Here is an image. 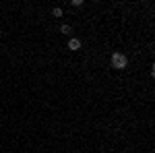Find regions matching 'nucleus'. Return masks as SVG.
Wrapping results in <instances>:
<instances>
[{
    "label": "nucleus",
    "mask_w": 155,
    "mask_h": 153,
    "mask_svg": "<svg viewBox=\"0 0 155 153\" xmlns=\"http://www.w3.org/2000/svg\"><path fill=\"white\" fill-rule=\"evenodd\" d=\"M112 66H114L116 71L126 68V66H128V58H126V54H122V52H114V54H112Z\"/></svg>",
    "instance_id": "nucleus-1"
},
{
    "label": "nucleus",
    "mask_w": 155,
    "mask_h": 153,
    "mask_svg": "<svg viewBox=\"0 0 155 153\" xmlns=\"http://www.w3.org/2000/svg\"><path fill=\"white\" fill-rule=\"evenodd\" d=\"M79 48H81V39H77V37L68 39V50H79Z\"/></svg>",
    "instance_id": "nucleus-2"
},
{
    "label": "nucleus",
    "mask_w": 155,
    "mask_h": 153,
    "mask_svg": "<svg viewBox=\"0 0 155 153\" xmlns=\"http://www.w3.org/2000/svg\"><path fill=\"white\" fill-rule=\"evenodd\" d=\"M60 33L68 35V33H72V27H71V25H62V27H60Z\"/></svg>",
    "instance_id": "nucleus-3"
},
{
    "label": "nucleus",
    "mask_w": 155,
    "mask_h": 153,
    "mask_svg": "<svg viewBox=\"0 0 155 153\" xmlns=\"http://www.w3.org/2000/svg\"><path fill=\"white\" fill-rule=\"evenodd\" d=\"M52 15H54V17H62V8H58V6L52 8Z\"/></svg>",
    "instance_id": "nucleus-4"
},
{
    "label": "nucleus",
    "mask_w": 155,
    "mask_h": 153,
    "mask_svg": "<svg viewBox=\"0 0 155 153\" xmlns=\"http://www.w3.org/2000/svg\"><path fill=\"white\" fill-rule=\"evenodd\" d=\"M71 6H74V8H79V6H83V0H72Z\"/></svg>",
    "instance_id": "nucleus-5"
}]
</instances>
